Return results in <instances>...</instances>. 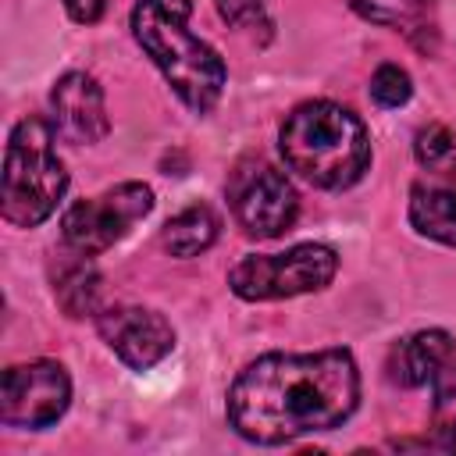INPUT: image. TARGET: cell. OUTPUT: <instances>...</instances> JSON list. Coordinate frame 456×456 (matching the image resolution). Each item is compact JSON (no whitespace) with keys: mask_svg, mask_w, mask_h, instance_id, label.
<instances>
[{"mask_svg":"<svg viewBox=\"0 0 456 456\" xmlns=\"http://www.w3.org/2000/svg\"><path fill=\"white\" fill-rule=\"evenodd\" d=\"M68 189V171L53 153V128L43 118H21L4 153L0 214L14 228L43 224Z\"/></svg>","mask_w":456,"mask_h":456,"instance_id":"277c9868","label":"cell"},{"mask_svg":"<svg viewBox=\"0 0 456 456\" xmlns=\"http://www.w3.org/2000/svg\"><path fill=\"white\" fill-rule=\"evenodd\" d=\"M360 403V370L349 349L267 353L228 388V424L256 445L331 431Z\"/></svg>","mask_w":456,"mask_h":456,"instance_id":"6da1fadb","label":"cell"},{"mask_svg":"<svg viewBox=\"0 0 456 456\" xmlns=\"http://www.w3.org/2000/svg\"><path fill=\"white\" fill-rule=\"evenodd\" d=\"M228 200L239 228L253 239H278L299 214V196L289 185L285 171L260 157H249L232 171Z\"/></svg>","mask_w":456,"mask_h":456,"instance_id":"8992f818","label":"cell"},{"mask_svg":"<svg viewBox=\"0 0 456 456\" xmlns=\"http://www.w3.org/2000/svg\"><path fill=\"white\" fill-rule=\"evenodd\" d=\"M431 431L442 449H456V356L431 374Z\"/></svg>","mask_w":456,"mask_h":456,"instance_id":"9a60e30c","label":"cell"},{"mask_svg":"<svg viewBox=\"0 0 456 456\" xmlns=\"http://www.w3.org/2000/svg\"><path fill=\"white\" fill-rule=\"evenodd\" d=\"M153 210V189L142 182H121L103 196L78 200L61 217V235L75 253H103L128 235L135 221Z\"/></svg>","mask_w":456,"mask_h":456,"instance_id":"52a82bcc","label":"cell"},{"mask_svg":"<svg viewBox=\"0 0 456 456\" xmlns=\"http://www.w3.org/2000/svg\"><path fill=\"white\" fill-rule=\"evenodd\" d=\"M338 271V253L321 242L292 246L289 253L246 256L232 267L228 285L239 299H289L324 289Z\"/></svg>","mask_w":456,"mask_h":456,"instance_id":"5b68a950","label":"cell"},{"mask_svg":"<svg viewBox=\"0 0 456 456\" xmlns=\"http://www.w3.org/2000/svg\"><path fill=\"white\" fill-rule=\"evenodd\" d=\"M64 7H68V14H71L78 25H93V21L103 18L107 0H64Z\"/></svg>","mask_w":456,"mask_h":456,"instance_id":"d6986e66","label":"cell"},{"mask_svg":"<svg viewBox=\"0 0 456 456\" xmlns=\"http://www.w3.org/2000/svg\"><path fill=\"white\" fill-rule=\"evenodd\" d=\"M50 281H53V299L68 317H89L100 310L103 278L86 253L61 256L50 267Z\"/></svg>","mask_w":456,"mask_h":456,"instance_id":"7c38bea8","label":"cell"},{"mask_svg":"<svg viewBox=\"0 0 456 456\" xmlns=\"http://www.w3.org/2000/svg\"><path fill=\"white\" fill-rule=\"evenodd\" d=\"M189 14L192 0H135L132 32L178 100L189 110L207 114L224 93V61L189 32Z\"/></svg>","mask_w":456,"mask_h":456,"instance_id":"3957f363","label":"cell"},{"mask_svg":"<svg viewBox=\"0 0 456 456\" xmlns=\"http://www.w3.org/2000/svg\"><path fill=\"white\" fill-rule=\"evenodd\" d=\"M456 356V342L452 335L445 331H417L410 338H403L395 349H392V360H388V378L403 388H420L431 381V374L449 360Z\"/></svg>","mask_w":456,"mask_h":456,"instance_id":"8fae6325","label":"cell"},{"mask_svg":"<svg viewBox=\"0 0 456 456\" xmlns=\"http://www.w3.org/2000/svg\"><path fill=\"white\" fill-rule=\"evenodd\" d=\"M217 4V14L232 25V28H246V32H256V28H271L267 21V11H264V0H214Z\"/></svg>","mask_w":456,"mask_h":456,"instance_id":"ac0fdd59","label":"cell"},{"mask_svg":"<svg viewBox=\"0 0 456 456\" xmlns=\"http://www.w3.org/2000/svg\"><path fill=\"white\" fill-rule=\"evenodd\" d=\"M278 146L285 164L317 189H349L370 167L363 121L331 100L299 103L285 118Z\"/></svg>","mask_w":456,"mask_h":456,"instance_id":"7a4b0ae2","label":"cell"},{"mask_svg":"<svg viewBox=\"0 0 456 456\" xmlns=\"http://www.w3.org/2000/svg\"><path fill=\"white\" fill-rule=\"evenodd\" d=\"M71 403L68 370L53 360H32L4 370L0 381V420L7 428L43 431L64 417Z\"/></svg>","mask_w":456,"mask_h":456,"instance_id":"ba28073f","label":"cell"},{"mask_svg":"<svg viewBox=\"0 0 456 456\" xmlns=\"http://www.w3.org/2000/svg\"><path fill=\"white\" fill-rule=\"evenodd\" d=\"M410 93H413L410 75L399 64H381L370 78V96L378 107H403L410 100Z\"/></svg>","mask_w":456,"mask_h":456,"instance_id":"e0dca14e","label":"cell"},{"mask_svg":"<svg viewBox=\"0 0 456 456\" xmlns=\"http://www.w3.org/2000/svg\"><path fill=\"white\" fill-rule=\"evenodd\" d=\"M413 153L420 160V167H428L431 175H456V139L449 135L445 125H428L417 132Z\"/></svg>","mask_w":456,"mask_h":456,"instance_id":"2e32d148","label":"cell"},{"mask_svg":"<svg viewBox=\"0 0 456 456\" xmlns=\"http://www.w3.org/2000/svg\"><path fill=\"white\" fill-rule=\"evenodd\" d=\"M53 125L71 142H100L110 132V118L103 107V89L86 71H68L57 78L50 93Z\"/></svg>","mask_w":456,"mask_h":456,"instance_id":"30bf717a","label":"cell"},{"mask_svg":"<svg viewBox=\"0 0 456 456\" xmlns=\"http://www.w3.org/2000/svg\"><path fill=\"white\" fill-rule=\"evenodd\" d=\"M100 338L132 367L146 370L175 349V328L146 306H110L96 314Z\"/></svg>","mask_w":456,"mask_h":456,"instance_id":"9c48e42d","label":"cell"},{"mask_svg":"<svg viewBox=\"0 0 456 456\" xmlns=\"http://www.w3.org/2000/svg\"><path fill=\"white\" fill-rule=\"evenodd\" d=\"M410 224L445 246H456V185H424L410 189Z\"/></svg>","mask_w":456,"mask_h":456,"instance_id":"4fadbf2b","label":"cell"},{"mask_svg":"<svg viewBox=\"0 0 456 456\" xmlns=\"http://www.w3.org/2000/svg\"><path fill=\"white\" fill-rule=\"evenodd\" d=\"M217 239V217L210 207L196 203V207H185L182 214H175L164 232H160V242L171 256H196L203 249H210Z\"/></svg>","mask_w":456,"mask_h":456,"instance_id":"5bb4252c","label":"cell"}]
</instances>
